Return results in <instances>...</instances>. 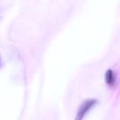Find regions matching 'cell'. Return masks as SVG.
Returning a JSON list of instances; mask_svg holds the SVG:
<instances>
[{
	"label": "cell",
	"mask_w": 120,
	"mask_h": 120,
	"mask_svg": "<svg viewBox=\"0 0 120 120\" xmlns=\"http://www.w3.org/2000/svg\"><path fill=\"white\" fill-rule=\"evenodd\" d=\"M105 82L108 86H113L116 82V76L115 72L110 69L108 70L107 72H105Z\"/></svg>",
	"instance_id": "2"
},
{
	"label": "cell",
	"mask_w": 120,
	"mask_h": 120,
	"mask_svg": "<svg viewBox=\"0 0 120 120\" xmlns=\"http://www.w3.org/2000/svg\"><path fill=\"white\" fill-rule=\"evenodd\" d=\"M1 64H2V62H1V55H0V68L1 66Z\"/></svg>",
	"instance_id": "3"
},
{
	"label": "cell",
	"mask_w": 120,
	"mask_h": 120,
	"mask_svg": "<svg viewBox=\"0 0 120 120\" xmlns=\"http://www.w3.org/2000/svg\"><path fill=\"white\" fill-rule=\"evenodd\" d=\"M97 101L95 99H90L84 101L79 107L77 115V120H82L86 114L97 104Z\"/></svg>",
	"instance_id": "1"
}]
</instances>
